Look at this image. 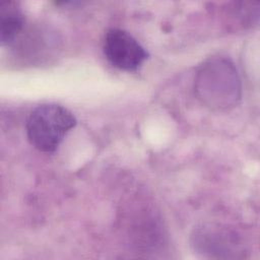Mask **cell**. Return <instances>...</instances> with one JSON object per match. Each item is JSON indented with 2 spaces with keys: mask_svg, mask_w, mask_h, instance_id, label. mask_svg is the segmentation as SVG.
<instances>
[{
  "mask_svg": "<svg viewBox=\"0 0 260 260\" xmlns=\"http://www.w3.org/2000/svg\"><path fill=\"white\" fill-rule=\"evenodd\" d=\"M24 22L23 14L13 1L0 3V43L2 46L11 44L20 32Z\"/></svg>",
  "mask_w": 260,
  "mask_h": 260,
  "instance_id": "3957f363",
  "label": "cell"
},
{
  "mask_svg": "<svg viewBox=\"0 0 260 260\" xmlns=\"http://www.w3.org/2000/svg\"><path fill=\"white\" fill-rule=\"evenodd\" d=\"M104 53L108 61L121 70L135 71L148 58L147 51L128 31L111 28L104 40Z\"/></svg>",
  "mask_w": 260,
  "mask_h": 260,
  "instance_id": "7a4b0ae2",
  "label": "cell"
},
{
  "mask_svg": "<svg viewBox=\"0 0 260 260\" xmlns=\"http://www.w3.org/2000/svg\"><path fill=\"white\" fill-rule=\"evenodd\" d=\"M76 118L66 108L45 104L34 109L26 120V135L29 143L42 152H53L65 135L75 127Z\"/></svg>",
  "mask_w": 260,
  "mask_h": 260,
  "instance_id": "6da1fadb",
  "label": "cell"
}]
</instances>
